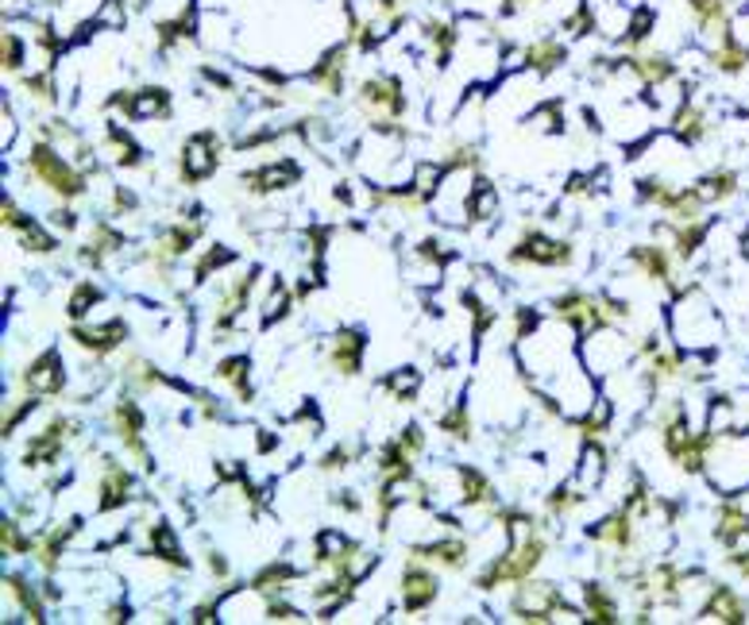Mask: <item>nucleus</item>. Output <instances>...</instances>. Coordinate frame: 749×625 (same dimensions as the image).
Returning <instances> with one entry per match:
<instances>
[{"label": "nucleus", "mask_w": 749, "mask_h": 625, "mask_svg": "<svg viewBox=\"0 0 749 625\" xmlns=\"http://www.w3.org/2000/svg\"><path fill=\"white\" fill-rule=\"evenodd\" d=\"M668 329L684 352H715V344L723 340V317L703 290L684 286L668 312Z\"/></svg>", "instance_id": "1"}, {"label": "nucleus", "mask_w": 749, "mask_h": 625, "mask_svg": "<svg viewBox=\"0 0 749 625\" xmlns=\"http://www.w3.org/2000/svg\"><path fill=\"white\" fill-rule=\"evenodd\" d=\"M27 177L39 182L44 189H51L59 201H74V197L86 194V170L70 167L47 139H39L32 147V155H27Z\"/></svg>", "instance_id": "2"}, {"label": "nucleus", "mask_w": 749, "mask_h": 625, "mask_svg": "<svg viewBox=\"0 0 749 625\" xmlns=\"http://www.w3.org/2000/svg\"><path fill=\"white\" fill-rule=\"evenodd\" d=\"M506 262H514V267H526V262H533V267H564V262H572V244L545 236L537 229H526L518 244L506 252Z\"/></svg>", "instance_id": "3"}, {"label": "nucleus", "mask_w": 749, "mask_h": 625, "mask_svg": "<svg viewBox=\"0 0 749 625\" xmlns=\"http://www.w3.org/2000/svg\"><path fill=\"white\" fill-rule=\"evenodd\" d=\"M553 309H556V321L568 324L576 336H588V332L606 329V324H611V317H606V309H603V297L579 294V290H572V294L556 297Z\"/></svg>", "instance_id": "4"}, {"label": "nucleus", "mask_w": 749, "mask_h": 625, "mask_svg": "<svg viewBox=\"0 0 749 625\" xmlns=\"http://www.w3.org/2000/svg\"><path fill=\"white\" fill-rule=\"evenodd\" d=\"M221 139L213 136V132H201V136H189L186 147H182L179 155V174L186 186H197V182H205V177L213 174L217 167H221Z\"/></svg>", "instance_id": "5"}, {"label": "nucleus", "mask_w": 749, "mask_h": 625, "mask_svg": "<svg viewBox=\"0 0 749 625\" xmlns=\"http://www.w3.org/2000/svg\"><path fill=\"white\" fill-rule=\"evenodd\" d=\"M70 437H77V425L70 417H51L44 432H35L32 444L24 452V467H51L59 464L62 449L70 444Z\"/></svg>", "instance_id": "6"}, {"label": "nucleus", "mask_w": 749, "mask_h": 625, "mask_svg": "<svg viewBox=\"0 0 749 625\" xmlns=\"http://www.w3.org/2000/svg\"><path fill=\"white\" fill-rule=\"evenodd\" d=\"M109 425H112V432L124 440V449L139 459V467H144V471H151L155 464H151V456H147V449H144V414H139V406L132 402V397H120V402H112Z\"/></svg>", "instance_id": "7"}, {"label": "nucleus", "mask_w": 749, "mask_h": 625, "mask_svg": "<svg viewBox=\"0 0 749 625\" xmlns=\"http://www.w3.org/2000/svg\"><path fill=\"white\" fill-rule=\"evenodd\" d=\"M584 359H588V371L595 375H611L618 371L626 359H630V344L618 336V332L606 324V329L588 332V344H584Z\"/></svg>", "instance_id": "8"}, {"label": "nucleus", "mask_w": 749, "mask_h": 625, "mask_svg": "<svg viewBox=\"0 0 749 625\" xmlns=\"http://www.w3.org/2000/svg\"><path fill=\"white\" fill-rule=\"evenodd\" d=\"M359 105L374 120H391L406 112V94H402V85L394 77H371V82L359 85Z\"/></svg>", "instance_id": "9"}, {"label": "nucleus", "mask_w": 749, "mask_h": 625, "mask_svg": "<svg viewBox=\"0 0 749 625\" xmlns=\"http://www.w3.org/2000/svg\"><path fill=\"white\" fill-rule=\"evenodd\" d=\"M556 602H561V591L553 584H521L511 602V614L518 622H553Z\"/></svg>", "instance_id": "10"}, {"label": "nucleus", "mask_w": 749, "mask_h": 625, "mask_svg": "<svg viewBox=\"0 0 749 625\" xmlns=\"http://www.w3.org/2000/svg\"><path fill=\"white\" fill-rule=\"evenodd\" d=\"M20 382H24V390L32 397H54V394H59V390L66 387V371H62L59 352H44L39 359H32V367L20 375Z\"/></svg>", "instance_id": "11"}, {"label": "nucleus", "mask_w": 749, "mask_h": 625, "mask_svg": "<svg viewBox=\"0 0 749 625\" xmlns=\"http://www.w3.org/2000/svg\"><path fill=\"white\" fill-rule=\"evenodd\" d=\"M699 622H723V625H741L749 622V606L746 599H741L738 591H730V587L715 584L711 587V595H707L703 602H699Z\"/></svg>", "instance_id": "12"}, {"label": "nucleus", "mask_w": 749, "mask_h": 625, "mask_svg": "<svg viewBox=\"0 0 749 625\" xmlns=\"http://www.w3.org/2000/svg\"><path fill=\"white\" fill-rule=\"evenodd\" d=\"M715 541L723 544V549H746L749 544V510L741 506L738 494H726V502L719 506V517H715Z\"/></svg>", "instance_id": "13"}, {"label": "nucleus", "mask_w": 749, "mask_h": 625, "mask_svg": "<svg viewBox=\"0 0 749 625\" xmlns=\"http://www.w3.org/2000/svg\"><path fill=\"white\" fill-rule=\"evenodd\" d=\"M433 599H437V575L426 567V560H409V567L402 572V606L409 614H421Z\"/></svg>", "instance_id": "14"}, {"label": "nucleus", "mask_w": 749, "mask_h": 625, "mask_svg": "<svg viewBox=\"0 0 749 625\" xmlns=\"http://www.w3.org/2000/svg\"><path fill=\"white\" fill-rule=\"evenodd\" d=\"M132 499H136V475H132L128 467H120L116 459H105L101 499H97L101 514H109V510H120V506H128Z\"/></svg>", "instance_id": "15"}, {"label": "nucleus", "mask_w": 749, "mask_h": 625, "mask_svg": "<svg viewBox=\"0 0 749 625\" xmlns=\"http://www.w3.org/2000/svg\"><path fill=\"white\" fill-rule=\"evenodd\" d=\"M74 344L86 347L89 355H112L124 340H128V324L124 321H109L101 324V329H86V324H74Z\"/></svg>", "instance_id": "16"}, {"label": "nucleus", "mask_w": 749, "mask_h": 625, "mask_svg": "<svg viewBox=\"0 0 749 625\" xmlns=\"http://www.w3.org/2000/svg\"><path fill=\"white\" fill-rule=\"evenodd\" d=\"M329 364L341 375H359L364 367V332L359 329H341L329 340Z\"/></svg>", "instance_id": "17"}, {"label": "nucleus", "mask_w": 749, "mask_h": 625, "mask_svg": "<svg viewBox=\"0 0 749 625\" xmlns=\"http://www.w3.org/2000/svg\"><path fill=\"white\" fill-rule=\"evenodd\" d=\"M634 525H638V517L622 506L618 514H611V517H603V522L591 525L588 537H591V541H599V544H611V549L626 552L634 544Z\"/></svg>", "instance_id": "18"}, {"label": "nucleus", "mask_w": 749, "mask_h": 625, "mask_svg": "<svg viewBox=\"0 0 749 625\" xmlns=\"http://www.w3.org/2000/svg\"><path fill=\"white\" fill-rule=\"evenodd\" d=\"M298 177H302V170L290 159H282V162H271V167L247 170L244 186L251 189V194H274V189H290Z\"/></svg>", "instance_id": "19"}, {"label": "nucleus", "mask_w": 749, "mask_h": 625, "mask_svg": "<svg viewBox=\"0 0 749 625\" xmlns=\"http://www.w3.org/2000/svg\"><path fill=\"white\" fill-rule=\"evenodd\" d=\"M414 560H426V564H441V567H464L468 564V544L461 537H437L429 544H414Z\"/></svg>", "instance_id": "20"}, {"label": "nucleus", "mask_w": 749, "mask_h": 625, "mask_svg": "<svg viewBox=\"0 0 749 625\" xmlns=\"http://www.w3.org/2000/svg\"><path fill=\"white\" fill-rule=\"evenodd\" d=\"M673 136L680 139L684 147H691V144H699V139L707 136V112H703V105L699 101H684L680 109L673 112Z\"/></svg>", "instance_id": "21"}, {"label": "nucleus", "mask_w": 749, "mask_h": 625, "mask_svg": "<svg viewBox=\"0 0 749 625\" xmlns=\"http://www.w3.org/2000/svg\"><path fill=\"white\" fill-rule=\"evenodd\" d=\"M344 59H348V42H341V47H332V51L324 54V59L314 66V82L321 85V89H324L329 97L344 94Z\"/></svg>", "instance_id": "22"}, {"label": "nucleus", "mask_w": 749, "mask_h": 625, "mask_svg": "<svg viewBox=\"0 0 749 625\" xmlns=\"http://www.w3.org/2000/svg\"><path fill=\"white\" fill-rule=\"evenodd\" d=\"M564 59H568V51H564V42L553 39V35H545V39H537L533 47H526V66L533 70L537 77L553 74Z\"/></svg>", "instance_id": "23"}, {"label": "nucleus", "mask_w": 749, "mask_h": 625, "mask_svg": "<svg viewBox=\"0 0 749 625\" xmlns=\"http://www.w3.org/2000/svg\"><path fill=\"white\" fill-rule=\"evenodd\" d=\"M630 262L634 267H641V274L653 282H673V259H668V252L656 244H641L630 252Z\"/></svg>", "instance_id": "24"}, {"label": "nucleus", "mask_w": 749, "mask_h": 625, "mask_svg": "<svg viewBox=\"0 0 749 625\" xmlns=\"http://www.w3.org/2000/svg\"><path fill=\"white\" fill-rule=\"evenodd\" d=\"M456 475H461V502L471 510H483V506H494V487L487 482L483 471H476V467H456Z\"/></svg>", "instance_id": "25"}, {"label": "nucleus", "mask_w": 749, "mask_h": 625, "mask_svg": "<svg viewBox=\"0 0 749 625\" xmlns=\"http://www.w3.org/2000/svg\"><path fill=\"white\" fill-rule=\"evenodd\" d=\"M82 529V522H66L62 525V529H54V532H47L44 541L35 544V560H39V564H44V572H54V567H59V560H62V549H66L70 544V537H74V532Z\"/></svg>", "instance_id": "26"}, {"label": "nucleus", "mask_w": 749, "mask_h": 625, "mask_svg": "<svg viewBox=\"0 0 749 625\" xmlns=\"http://www.w3.org/2000/svg\"><path fill=\"white\" fill-rule=\"evenodd\" d=\"M691 189H696V197H699L703 205L726 201V197L738 194V174H734V170H715V174L699 177V182H696Z\"/></svg>", "instance_id": "27"}, {"label": "nucleus", "mask_w": 749, "mask_h": 625, "mask_svg": "<svg viewBox=\"0 0 749 625\" xmlns=\"http://www.w3.org/2000/svg\"><path fill=\"white\" fill-rule=\"evenodd\" d=\"M247 355H232V359H221V364H217V379L221 382H229L232 390H236V397L240 402H251V375H247Z\"/></svg>", "instance_id": "28"}, {"label": "nucleus", "mask_w": 749, "mask_h": 625, "mask_svg": "<svg viewBox=\"0 0 749 625\" xmlns=\"http://www.w3.org/2000/svg\"><path fill=\"white\" fill-rule=\"evenodd\" d=\"M494 212H499V194H494V186L491 182H471V189H468V205H464V217L476 224V220H491Z\"/></svg>", "instance_id": "29"}, {"label": "nucleus", "mask_w": 749, "mask_h": 625, "mask_svg": "<svg viewBox=\"0 0 749 625\" xmlns=\"http://www.w3.org/2000/svg\"><path fill=\"white\" fill-rule=\"evenodd\" d=\"M171 109V94L159 89V85H147L139 94H132V120H155V117H167Z\"/></svg>", "instance_id": "30"}, {"label": "nucleus", "mask_w": 749, "mask_h": 625, "mask_svg": "<svg viewBox=\"0 0 749 625\" xmlns=\"http://www.w3.org/2000/svg\"><path fill=\"white\" fill-rule=\"evenodd\" d=\"M603 464H606V452L599 440H588L584 444V456H579V467H576V482L584 490H595L599 479H603Z\"/></svg>", "instance_id": "31"}, {"label": "nucleus", "mask_w": 749, "mask_h": 625, "mask_svg": "<svg viewBox=\"0 0 749 625\" xmlns=\"http://www.w3.org/2000/svg\"><path fill=\"white\" fill-rule=\"evenodd\" d=\"M4 591L12 595V599L20 602V610H24V617L27 622H44V599L32 591V584H27L24 575H4Z\"/></svg>", "instance_id": "32"}, {"label": "nucleus", "mask_w": 749, "mask_h": 625, "mask_svg": "<svg viewBox=\"0 0 749 625\" xmlns=\"http://www.w3.org/2000/svg\"><path fill=\"white\" fill-rule=\"evenodd\" d=\"M298 579V572H294V564H271L263 567V572L251 579V591L256 595H267V599H274V595H282L290 584Z\"/></svg>", "instance_id": "33"}, {"label": "nucleus", "mask_w": 749, "mask_h": 625, "mask_svg": "<svg viewBox=\"0 0 749 625\" xmlns=\"http://www.w3.org/2000/svg\"><path fill=\"white\" fill-rule=\"evenodd\" d=\"M151 552H155L159 560H167L171 567H182V572L189 567V560L182 556L179 541H174V529H171L167 522H155V525H151Z\"/></svg>", "instance_id": "34"}, {"label": "nucleus", "mask_w": 749, "mask_h": 625, "mask_svg": "<svg viewBox=\"0 0 749 625\" xmlns=\"http://www.w3.org/2000/svg\"><path fill=\"white\" fill-rule=\"evenodd\" d=\"M584 614L591 617V622H618V602L611 599V591L599 584H588L584 587Z\"/></svg>", "instance_id": "35"}, {"label": "nucleus", "mask_w": 749, "mask_h": 625, "mask_svg": "<svg viewBox=\"0 0 749 625\" xmlns=\"http://www.w3.org/2000/svg\"><path fill=\"white\" fill-rule=\"evenodd\" d=\"M128 382L136 387V394H151V390L159 387H174V379H167V375L159 371L155 364H147V359H128Z\"/></svg>", "instance_id": "36"}, {"label": "nucleus", "mask_w": 749, "mask_h": 625, "mask_svg": "<svg viewBox=\"0 0 749 625\" xmlns=\"http://www.w3.org/2000/svg\"><path fill=\"white\" fill-rule=\"evenodd\" d=\"M584 502H588V490L572 479V482H564V487H556L553 494H549L545 506H549V514H553V517H568V514H576Z\"/></svg>", "instance_id": "37"}, {"label": "nucleus", "mask_w": 749, "mask_h": 625, "mask_svg": "<svg viewBox=\"0 0 749 625\" xmlns=\"http://www.w3.org/2000/svg\"><path fill=\"white\" fill-rule=\"evenodd\" d=\"M105 155H109V159L116 162V167H124V170L139 167V159H144V155H139V147H136V139L124 136L120 127H112L109 136H105Z\"/></svg>", "instance_id": "38"}, {"label": "nucleus", "mask_w": 749, "mask_h": 625, "mask_svg": "<svg viewBox=\"0 0 749 625\" xmlns=\"http://www.w3.org/2000/svg\"><path fill=\"white\" fill-rule=\"evenodd\" d=\"M120 244H124V236H120L112 224H97L94 229V240L86 244V252H82V259L86 262H97L101 267L105 262V255H112V252H120Z\"/></svg>", "instance_id": "39"}, {"label": "nucleus", "mask_w": 749, "mask_h": 625, "mask_svg": "<svg viewBox=\"0 0 749 625\" xmlns=\"http://www.w3.org/2000/svg\"><path fill=\"white\" fill-rule=\"evenodd\" d=\"M421 387V375L414 371V367H398L394 375H386L383 379V390L398 402V406H406V402H414V394H418Z\"/></svg>", "instance_id": "40"}, {"label": "nucleus", "mask_w": 749, "mask_h": 625, "mask_svg": "<svg viewBox=\"0 0 749 625\" xmlns=\"http://www.w3.org/2000/svg\"><path fill=\"white\" fill-rule=\"evenodd\" d=\"M197 236H201V220H197V224H194V220H189V224H174V229L162 232L159 244L167 247V252H171L174 259H179V255H186L189 247L197 244Z\"/></svg>", "instance_id": "41"}, {"label": "nucleus", "mask_w": 749, "mask_h": 625, "mask_svg": "<svg viewBox=\"0 0 749 625\" xmlns=\"http://www.w3.org/2000/svg\"><path fill=\"white\" fill-rule=\"evenodd\" d=\"M290 305H294V294H290V286H286V282H274V286H271V297L263 302V317H259V321H263V329L279 324L282 317L290 312Z\"/></svg>", "instance_id": "42"}, {"label": "nucleus", "mask_w": 749, "mask_h": 625, "mask_svg": "<svg viewBox=\"0 0 749 625\" xmlns=\"http://www.w3.org/2000/svg\"><path fill=\"white\" fill-rule=\"evenodd\" d=\"M437 425H441L449 437L471 440V409H468V402H456L452 409H444V414L437 417Z\"/></svg>", "instance_id": "43"}, {"label": "nucleus", "mask_w": 749, "mask_h": 625, "mask_svg": "<svg viewBox=\"0 0 749 625\" xmlns=\"http://www.w3.org/2000/svg\"><path fill=\"white\" fill-rule=\"evenodd\" d=\"M0 549H4V556H24V552L32 549V541L20 532V522H12V517L0 522Z\"/></svg>", "instance_id": "44"}, {"label": "nucleus", "mask_w": 749, "mask_h": 625, "mask_svg": "<svg viewBox=\"0 0 749 625\" xmlns=\"http://www.w3.org/2000/svg\"><path fill=\"white\" fill-rule=\"evenodd\" d=\"M97 302H101V290H97L94 282H82V286H74V294H70V309L66 312L82 321V317H86Z\"/></svg>", "instance_id": "45"}, {"label": "nucleus", "mask_w": 749, "mask_h": 625, "mask_svg": "<svg viewBox=\"0 0 749 625\" xmlns=\"http://www.w3.org/2000/svg\"><path fill=\"white\" fill-rule=\"evenodd\" d=\"M236 259V252H229V247H209L205 252V259L197 262V271H194V279L197 282H205L213 271H221V267H229V262Z\"/></svg>", "instance_id": "46"}, {"label": "nucleus", "mask_w": 749, "mask_h": 625, "mask_svg": "<svg viewBox=\"0 0 749 625\" xmlns=\"http://www.w3.org/2000/svg\"><path fill=\"white\" fill-rule=\"evenodd\" d=\"M20 244L27 247V252H54V236L51 232H44V224L39 220H32L27 229H20Z\"/></svg>", "instance_id": "47"}, {"label": "nucleus", "mask_w": 749, "mask_h": 625, "mask_svg": "<svg viewBox=\"0 0 749 625\" xmlns=\"http://www.w3.org/2000/svg\"><path fill=\"white\" fill-rule=\"evenodd\" d=\"M533 124H541V127H545V132H564V109H561V101L537 105Z\"/></svg>", "instance_id": "48"}, {"label": "nucleus", "mask_w": 749, "mask_h": 625, "mask_svg": "<svg viewBox=\"0 0 749 625\" xmlns=\"http://www.w3.org/2000/svg\"><path fill=\"white\" fill-rule=\"evenodd\" d=\"M352 459H356V449H348V444H341V449H332L321 456V471H341V467H348Z\"/></svg>", "instance_id": "49"}, {"label": "nucleus", "mask_w": 749, "mask_h": 625, "mask_svg": "<svg viewBox=\"0 0 749 625\" xmlns=\"http://www.w3.org/2000/svg\"><path fill=\"white\" fill-rule=\"evenodd\" d=\"M730 39L741 42V47L749 51V4H746L741 12H734V16H730Z\"/></svg>", "instance_id": "50"}, {"label": "nucleus", "mask_w": 749, "mask_h": 625, "mask_svg": "<svg viewBox=\"0 0 749 625\" xmlns=\"http://www.w3.org/2000/svg\"><path fill=\"white\" fill-rule=\"evenodd\" d=\"M398 444L409 452V456H418V452L426 449V432H421L418 425H406V429H402V437H398Z\"/></svg>", "instance_id": "51"}, {"label": "nucleus", "mask_w": 749, "mask_h": 625, "mask_svg": "<svg viewBox=\"0 0 749 625\" xmlns=\"http://www.w3.org/2000/svg\"><path fill=\"white\" fill-rule=\"evenodd\" d=\"M263 617H271V622H294V617H298V610L290 606V602H282V599H279V595H274V599H271V602H267Z\"/></svg>", "instance_id": "52"}, {"label": "nucleus", "mask_w": 749, "mask_h": 625, "mask_svg": "<svg viewBox=\"0 0 749 625\" xmlns=\"http://www.w3.org/2000/svg\"><path fill=\"white\" fill-rule=\"evenodd\" d=\"M688 4H691V12H696V20L719 16V12H730V4H726V0H688Z\"/></svg>", "instance_id": "53"}, {"label": "nucleus", "mask_w": 749, "mask_h": 625, "mask_svg": "<svg viewBox=\"0 0 749 625\" xmlns=\"http://www.w3.org/2000/svg\"><path fill=\"white\" fill-rule=\"evenodd\" d=\"M306 240H309V255H314V259H321L324 247H329V229H317V224H314V229L306 232Z\"/></svg>", "instance_id": "54"}, {"label": "nucleus", "mask_w": 749, "mask_h": 625, "mask_svg": "<svg viewBox=\"0 0 749 625\" xmlns=\"http://www.w3.org/2000/svg\"><path fill=\"white\" fill-rule=\"evenodd\" d=\"M205 564H209V572H213L217 579H229L232 567H229V560H224L221 552H205Z\"/></svg>", "instance_id": "55"}, {"label": "nucleus", "mask_w": 749, "mask_h": 625, "mask_svg": "<svg viewBox=\"0 0 749 625\" xmlns=\"http://www.w3.org/2000/svg\"><path fill=\"white\" fill-rule=\"evenodd\" d=\"M136 209V197L128 194V189H116V197H112V217H120V212Z\"/></svg>", "instance_id": "56"}, {"label": "nucleus", "mask_w": 749, "mask_h": 625, "mask_svg": "<svg viewBox=\"0 0 749 625\" xmlns=\"http://www.w3.org/2000/svg\"><path fill=\"white\" fill-rule=\"evenodd\" d=\"M51 224H54V229H62V232H70V229H77V217L70 209H54L51 212Z\"/></svg>", "instance_id": "57"}, {"label": "nucleus", "mask_w": 749, "mask_h": 625, "mask_svg": "<svg viewBox=\"0 0 749 625\" xmlns=\"http://www.w3.org/2000/svg\"><path fill=\"white\" fill-rule=\"evenodd\" d=\"M217 602H205V606H197L194 610V622H201V625H209V622H217Z\"/></svg>", "instance_id": "58"}, {"label": "nucleus", "mask_w": 749, "mask_h": 625, "mask_svg": "<svg viewBox=\"0 0 749 625\" xmlns=\"http://www.w3.org/2000/svg\"><path fill=\"white\" fill-rule=\"evenodd\" d=\"M128 614H132L128 606H109L105 610V622H128Z\"/></svg>", "instance_id": "59"}, {"label": "nucleus", "mask_w": 749, "mask_h": 625, "mask_svg": "<svg viewBox=\"0 0 749 625\" xmlns=\"http://www.w3.org/2000/svg\"><path fill=\"white\" fill-rule=\"evenodd\" d=\"M256 449H259V452H274V449H279V440H274L271 432H259V437H256Z\"/></svg>", "instance_id": "60"}, {"label": "nucleus", "mask_w": 749, "mask_h": 625, "mask_svg": "<svg viewBox=\"0 0 749 625\" xmlns=\"http://www.w3.org/2000/svg\"><path fill=\"white\" fill-rule=\"evenodd\" d=\"M336 502H341L344 510H352V514H359V499H356V494H348V490H341V494H336Z\"/></svg>", "instance_id": "61"}, {"label": "nucleus", "mask_w": 749, "mask_h": 625, "mask_svg": "<svg viewBox=\"0 0 749 625\" xmlns=\"http://www.w3.org/2000/svg\"><path fill=\"white\" fill-rule=\"evenodd\" d=\"M738 252H741V259H749V229L741 232V240H738Z\"/></svg>", "instance_id": "62"}]
</instances>
